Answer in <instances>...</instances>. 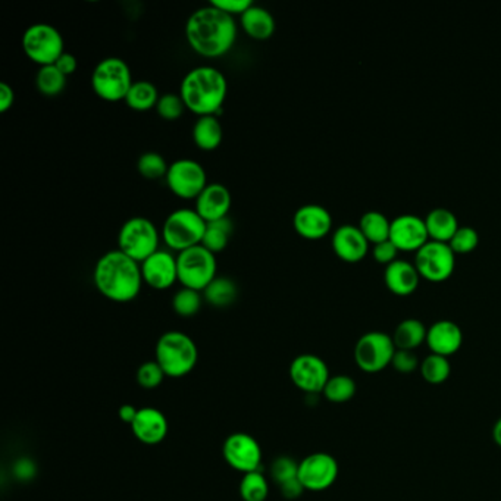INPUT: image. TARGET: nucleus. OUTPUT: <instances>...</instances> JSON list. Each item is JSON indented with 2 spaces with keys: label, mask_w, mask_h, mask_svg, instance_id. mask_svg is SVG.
<instances>
[{
  "label": "nucleus",
  "mask_w": 501,
  "mask_h": 501,
  "mask_svg": "<svg viewBox=\"0 0 501 501\" xmlns=\"http://www.w3.org/2000/svg\"><path fill=\"white\" fill-rule=\"evenodd\" d=\"M158 88L151 81H134L130 92L127 94L126 103L128 108L137 112H147L158 105Z\"/></svg>",
  "instance_id": "cd10ccee"
},
{
  "label": "nucleus",
  "mask_w": 501,
  "mask_h": 501,
  "mask_svg": "<svg viewBox=\"0 0 501 501\" xmlns=\"http://www.w3.org/2000/svg\"><path fill=\"white\" fill-rule=\"evenodd\" d=\"M228 94V83L219 70L208 65L193 68L181 81L180 96L197 117H218Z\"/></svg>",
  "instance_id": "7ed1b4c3"
},
{
  "label": "nucleus",
  "mask_w": 501,
  "mask_h": 501,
  "mask_svg": "<svg viewBox=\"0 0 501 501\" xmlns=\"http://www.w3.org/2000/svg\"><path fill=\"white\" fill-rule=\"evenodd\" d=\"M480 242V234L472 226H459L448 244L455 253H471L475 250Z\"/></svg>",
  "instance_id": "58836bf2"
},
{
  "label": "nucleus",
  "mask_w": 501,
  "mask_h": 501,
  "mask_svg": "<svg viewBox=\"0 0 501 501\" xmlns=\"http://www.w3.org/2000/svg\"><path fill=\"white\" fill-rule=\"evenodd\" d=\"M205 230L206 222L196 210L181 208L168 215L160 235L168 250L181 253L201 244Z\"/></svg>",
  "instance_id": "39448f33"
},
{
  "label": "nucleus",
  "mask_w": 501,
  "mask_h": 501,
  "mask_svg": "<svg viewBox=\"0 0 501 501\" xmlns=\"http://www.w3.org/2000/svg\"><path fill=\"white\" fill-rule=\"evenodd\" d=\"M15 102V92L8 83H0V113L8 112Z\"/></svg>",
  "instance_id": "49530a36"
},
{
  "label": "nucleus",
  "mask_w": 501,
  "mask_h": 501,
  "mask_svg": "<svg viewBox=\"0 0 501 501\" xmlns=\"http://www.w3.org/2000/svg\"><path fill=\"white\" fill-rule=\"evenodd\" d=\"M385 285L396 296H409L419 287L421 274L407 260L396 259L385 267Z\"/></svg>",
  "instance_id": "5701e85b"
},
{
  "label": "nucleus",
  "mask_w": 501,
  "mask_h": 501,
  "mask_svg": "<svg viewBox=\"0 0 501 501\" xmlns=\"http://www.w3.org/2000/svg\"><path fill=\"white\" fill-rule=\"evenodd\" d=\"M237 33L234 17L212 4L196 9L185 22L188 46L203 58H219L228 53L234 46Z\"/></svg>",
  "instance_id": "f257e3e1"
},
{
  "label": "nucleus",
  "mask_w": 501,
  "mask_h": 501,
  "mask_svg": "<svg viewBox=\"0 0 501 501\" xmlns=\"http://www.w3.org/2000/svg\"><path fill=\"white\" fill-rule=\"evenodd\" d=\"M290 378L305 393H322L331 378L330 369L319 356L300 355L290 365Z\"/></svg>",
  "instance_id": "2eb2a0df"
},
{
  "label": "nucleus",
  "mask_w": 501,
  "mask_h": 501,
  "mask_svg": "<svg viewBox=\"0 0 501 501\" xmlns=\"http://www.w3.org/2000/svg\"><path fill=\"white\" fill-rule=\"evenodd\" d=\"M398 251L400 250L397 249L396 244L389 238V240H385V242L374 244L372 255H374V259H375L378 264L390 265L397 259Z\"/></svg>",
  "instance_id": "37998d69"
},
{
  "label": "nucleus",
  "mask_w": 501,
  "mask_h": 501,
  "mask_svg": "<svg viewBox=\"0 0 501 501\" xmlns=\"http://www.w3.org/2000/svg\"><path fill=\"white\" fill-rule=\"evenodd\" d=\"M281 494L284 496L287 500H296V498L300 497L303 491H305V487L301 485L299 478L296 480H289L285 484L280 485Z\"/></svg>",
  "instance_id": "de8ad7c7"
},
{
  "label": "nucleus",
  "mask_w": 501,
  "mask_h": 501,
  "mask_svg": "<svg viewBox=\"0 0 501 501\" xmlns=\"http://www.w3.org/2000/svg\"><path fill=\"white\" fill-rule=\"evenodd\" d=\"M333 250L340 259L349 264H356L368 255L369 242L360 231L359 226L344 224L333 234Z\"/></svg>",
  "instance_id": "6ab92c4d"
},
{
  "label": "nucleus",
  "mask_w": 501,
  "mask_h": 501,
  "mask_svg": "<svg viewBox=\"0 0 501 501\" xmlns=\"http://www.w3.org/2000/svg\"><path fill=\"white\" fill-rule=\"evenodd\" d=\"M426 334H428V328L423 325V322L415 317H409L397 325L394 335L391 337L398 350L415 351L418 347L426 343Z\"/></svg>",
  "instance_id": "bb28decb"
},
{
  "label": "nucleus",
  "mask_w": 501,
  "mask_h": 501,
  "mask_svg": "<svg viewBox=\"0 0 501 501\" xmlns=\"http://www.w3.org/2000/svg\"><path fill=\"white\" fill-rule=\"evenodd\" d=\"M131 430L140 443L156 446L167 439L169 425L167 416L160 410L155 407H142L138 409L137 416L131 423Z\"/></svg>",
  "instance_id": "412c9836"
},
{
  "label": "nucleus",
  "mask_w": 501,
  "mask_h": 501,
  "mask_svg": "<svg viewBox=\"0 0 501 501\" xmlns=\"http://www.w3.org/2000/svg\"><path fill=\"white\" fill-rule=\"evenodd\" d=\"M356 390L357 387L351 376L335 375L328 380L322 394L331 403H346L355 397Z\"/></svg>",
  "instance_id": "72a5a7b5"
},
{
  "label": "nucleus",
  "mask_w": 501,
  "mask_h": 501,
  "mask_svg": "<svg viewBox=\"0 0 501 501\" xmlns=\"http://www.w3.org/2000/svg\"><path fill=\"white\" fill-rule=\"evenodd\" d=\"M194 203H196L194 210L203 218L206 224H209L228 218L233 201H231L230 190L226 185L212 183L206 185Z\"/></svg>",
  "instance_id": "aec40b11"
},
{
  "label": "nucleus",
  "mask_w": 501,
  "mask_h": 501,
  "mask_svg": "<svg viewBox=\"0 0 501 501\" xmlns=\"http://www.w3.org/2000/svg\"><path fill=\"white\" fill-rule=\"evenodd\" d=\"M142 267L143 283L151 289H171L172 285L178 283V271H177V256L171 250H160L149 256Z\"/></svg>",
  "instance_id": "dca6fc26"
},
{
  "label": "nucleus",
  "mask_w": 501,
  "mask_h": 501,
  "mask_svg": "<svg viewBox=\"0 0 501 501\" xmlns=\"http://www.w3.org/2000/svg\"><path fill=\"white\" fill-rule=\"evenodd\" d=\"M415 267L426 280L441 283L455 271L456 253L448 242L430 240L416 251Z\"/></svg>",
  "instance_id": "f8f14e48"
},
{
  "label": "nucleus",
  "mask_w": 501,
  "mask_h": 501,
  "mask_svg": "<svg viewBox=\"0 0 501 501\" xmlns=\"http://www.w3.org/2000/svg\"><path fill=\"white\" fill-rule=\"evenodd\" d=\"M222 455L230 468L238 472L259 471L262 464V448L259 441L246 432H234L224 441Z\"/></svg>",
  "instance_id": "4468645a"
},
{
  "label": "nucleus",
  "mask_w": 501,
  "mask_h": 501,
  "mask_svg": "<svg viewBox=\"0 0 501 501\" xmlns=\"http://www.w3.org/2000/svg\"><path fill=\"white\" fill-rule=\"evenodd\" d=\"M339 476V464L330 453H312L299 464V480L308 491L321 493L330 489Z\"/></svg>",
  "instance_id": "ddd939ff"
},
{
  "label": "nucleus",
  "mask_w": 501,
  "mask_h": 501,
  "mask_svg": "<svg viewBox=\"0 0 501 501\" xmlns=\"http://www.w3.org/2000/svg\"><path fill=\"white\" fill-rule=\"evenodd\" d=\"M185 109L187 108H185V102L181 99L180 94H176V93H167L159 97L158 105H156V112L165 121L180 119Z\"/></svg>",
  "instance_id": "4c0bfd02"
},
{
  "label": "nucleus",
  "mask_w": 501,
  "mask_h": 501,
  "mask_svg": "<svg viewBox=\"0 0 501 501\" xmlns=\"http://www.w3.org/2000/svg\"><path fill=\"white\" fill-rule=\"evenodd\" d=\"M224 138L221 122L218 117L197 118L193 127V142L201 151H217Z\"/></svg>",
  "instance_id": "a878e982"
},
{
  "label": "nucleus",
  "mask_w": 501,
  "mask_h": 501,
  "mask_svg": "<svg viewBox=\"0 0 501 501\" xmlns=\"http://www.w3.org/2000/svg\"><path fill=\"white\" fill-rule=\"evenodd\" d=\"M197 359L196 343L181 331H168L156 343V362L169 378L188 375L196 366Z\"/></svg>",
  "instance_id": "20e7f679"
},
{
  "label": "nucleus",
  "mask_w": 501,
  "mask_h": 501,
  "mask_svg": "<svg viewBox=\"0 0 501 501\" xmlns=\"http://www.w3.org/2000/svg\"><path fill=\"white\" fill-rule=\"evenodd\" d=\"M390 240L396 244L398 250L418 251L426 242H430L425 219L412 213L394 218L391 221Z\"/></svg>",
  "instance_id": "f3484780"
},
{
  "label": "nucleus",
  "mask_w": 501,
  "mask_h": 501,
  "mask_svg": "<svg viewBox=\"0 0 501 501\" xmlns=\"http://www.w3.org/2000/svg\"><path fill=\"white\" fill-rule=\"evenodd\" d=\"M133 83L130 67L124 59L115 56L102 59L93 70V92L102 101L111 103L126 101Z\"/></svg>",
  "instance_id": "423d86ee"
},
{
  "label": "nucleus",
  "mask_w": 501,
  "mask_h": 501,
  "mask_svg": "<svg viewBox=\"0 0 501 501\" xmlns=\"http://www.w3.org/2000/svg\"><path fill=\"white\" fill-rule=\"evenodd\" d=\"M426 344L430 347L431 353L450 357L457 353L464 344V333L456 322L448 319L437 321L428 328Z\"/></svg>",
  "instance_id": "4be33fe9"
},
{
  "label": "nucleus",
  "mask_w": 501,
  "mask_h": 501,
  "mask_svg": "<svg viewBox=\"0 0 501 501\" xmlns=\"http://www.w3.org/2000/svg\"><path fill=\"white\" fill-rule=\"evenodd\" d=\"M292 226L301 238L315 242L330 234L333 217L324 206L310 203L296 210L292 217Z\"/></svg>",
  "instance_id": "a211bd4d"
},
{
  "label": "nucleus",
  "mask_w": 501,
  "mask_h": 501,
  "mask_svg": "<svg viewBox=\"0 0 501 501\" xmlns=\"http://www.w3.org/2000/svg\"><path fill=\"white\" fill-rule=\"evenodd\" d=\"M54 67L58 68L59 71L62 72L63 76L70 77L77 71L78 62H77V58L74 54L65 52V53L54 62Z\"/></svg>",
  "instance_id": "a18cd8bd"
},
{
  "label": "nucleus",
  "mask_w": 501,
  "mask_h": 501,
  "mask_svg": "<svg viewBox=\"0 0 501 501\" xmlns=\"http://www.w3.org/2000/svg\"><path fill=\"white\" fill-rule=\"evenodd\" d=\"M63 49L62 34L51 24H33L22 34V51L31 62L37 63L40 68L54 65L65 53Z\"/></svg>",
  "instance_id": "1a4fd4ad"
},
{
  "label": "nucleus",
  "mask_w": 501,
  "mask_h": 501,
  "mask_svg": "<svg viewBox=\"0 0 501 501\" xmlns=\"http://www.w3.org/2000/svg\"><path fill=\"white\" fill-rule=\"evenodd\" d=\"M93 283L97 292L115 303L133 301L142 292V267L121 250H111L94 265Z\"/></svg>",
  "instance_id": "f03ea898"
},
{
  "label": "nucleus",
  "mask_w": 501,
  "mask_h": 501,
  "mask_svg": "<svg viewBox=\"0 0 501 501\" xmlns=\"http://www.w3.org/2000/svg\"><path fill=\"white\" fill-rule=\"evenodd\" d=\"M210 4L221 9L222 12L228 13L231 17H242L247 9L250 8L253 2L251 0H212Z\"/></svg>",
  "instance_id": "c03bdc74"
},
{
  "label": "nucleus",
  "mask_w": 501,
  "mask_h": 501,
  "mask_svg": "<svg viewBox=\"0 0 501 501\" xmlns=\"http://www.w3.org/2000/svg\"><path fill=\"white\" fill-rule=\"evenodd\" d=\"M177 271L178 283L185 289L203 292L217 278V258L212 251L199 244L177 255Z\"/></svg>",
  "instance_id": "6e6552de"
},
{
  "label": "nucleus",
  "mask_w": 501,
  "mask_h": 501,
  "mask_svg": "<svg viewBox=\"0 0 501 501\" xmlns=\"http://www.w3.org/2000/svg\"><path fill=\"white\" fill-rule=\"evenodd\" d=\"M359 228L369 242L378 244V242L389 240L391 221H389V218L385 217L382 212L368 210L360 218Z\"/></svg>",
  "instance_id": "c85d7f7f"
},
{
  "label": "nucleus",
  "mask_w": 501,
  "mask_h": 501,
  "mask_svg": "<svg viewBox=\"0 0 501 501\" xmlns=\"http://www.w3.org/2000/svg\"><path fill=\"white\" fill-rule=\"evenodd\" d=\"M160 237L155 224L144 217L130 218L118 233V250L142 264L159 250Z\"/></svg>",
  "instance_id": "0eeeda50"
},
{
  "label": "nucleus",
  "mask_w": 501,
  "mask_h": 501,
  "mask_svg": "<svg viewBox=\"0 0 501 501\" xmlns=\"http://www.w3.org/2000/svg\"><path fill=\"white\" fill-rule=\"evenodd\" d=\"M271 475L272 480H275L278 485L296 480L299 475V464L289 456H280L272 464Z\"/></svg>",
  "instance_id": "ea45409f"
},
{
  "label": "nucleus",
  "mask_w": 501,
  "mask_h": 501,
  "mask_svg": "<svg viewBox=\"0 0 501 501\" xmlns=\"http://www.w3.org/2000/svg\"><path fill=\"white\" fill-rule=\"evenodd\" d=\"M240 496L242 501H265L269 496L267 476L260 471L244 473L240 482Z\"/></svg>",
  "instance_id": "f704fd0d"
},
{
  "label": "nucleus",
  "mask_w": 501,
  "mask_h": 501,
  "mask_svg": "<svg viewBox=\"0 0 501 501\" xmlns=\"http://www.w3.org/2000/svg\"><path fill=\"white\" fill-rule=\"evenodd\" d=\"M240 26L249 37L259 42L271 38L276 29L274 15L267 9L255 4L240 17Z\"/></svg>",
  "instance_id": "b1692460"
},
{
  "label": "nucleus",
  "mask_w": 501,
  "mask_h": 501,
  "mask_svg": "<svg viewBox=\"0 0 501 501\" xmlns=\"http://www.w3.org/2000/svg\"><path fill=\"white\" fill-rule=\"evenodd\" d=\"M421 375L431 385H441L450 378L451 365L448 357L431 353L421 362Z\"/></svg>",
  "instance_id": "2f4dec72"
},
{
  "label": "nucleus",
  "mask_w": 501,
  "mask_h": 501,
  "mask_svg": "<svg viewBox=\"0 0 501 501\" xmlns=\"http://www.w3.org/2000/svg\"><path fill=\"white\" fill-rule=\"evenodd\" d=\"M165 372L159 366L158 362H146L137 369V382L140 387L146 390L158 389L165 378Z\"/></svg>",
  "instance_id": "a19ab883"
},
{
  "label": "nucleus",
  "mask_w": 501,
  "mask_h": 501,
  "mask_svg": "<svg viewBox=\"0 0 501 501\" xmlns=\"http://www.w3.org/2000/svg\"><path fill=\"white\" fill-rule=\"evenodd\" d=\"M391 366L398 374L409 375V374H414L421 368V362H419V357L415 351L398 350L397 349L393 360H391Z\"/></svg>",
  "instance_id": "79ce46f5"
},
{
  "label": "nucleus",
  "mask_w": 501,
  "mask_h": 501,
  "mask_svg": "<svg viewBox=\"0 0 501 501\" xmlns=\"http://www.w3.org/2000/svg\"><path fill=\"white\" fill-rule=\"evenodd\" d=\"M165 181L169 192L185 201H196L208 185L205 168L193 159H178L172 162Z\"/></svg>",
  "instance_id": "9b49d317"
},
{
  "label": "nucleus",
  "mask_w": 501,
  "mask_h": 501,
  "mask_svg": "<svg viewBox=\"0 0 501 501\" xmlns=\"http://www.w3.org/2000/svg\"><path fill=\"white\" fill-rule=\"evenodd\" d=\"M167 159L158 152H146L137 160V171L146 180H160L167 177Z\"/></svg>",
  "instance_id": "c9c22d12"
},
{
  "label": "nucleus",
  "mask_w": 501,
  "mask_h": 501,
  "mask_svg": "<svg viewBox=\"0 0 501 501\" xmlns=\"http://www.w3.org/2000/svg\"><path fill=\"white\" fill-rule=\"evenodd\" d=\"M231 234H233V222L230 218H224L219 221L206 224L205 235L201 240V246L212 251L213 255L221 253L228 246Z\"/></svg>",
  "instance_id": "c756f323"
},
{
  "label": "nucleus",
  "mask_w": 501,
  "mask_h": 501,
  "mask_svg": "<svg viewBox=\"0 0 501 501\" xmlns=\"http://www.w3.org/2000/svg\"><path fill=\"white\" fill-rule=\"evenodd\" d=\"M67 86V77L54 65L42 67L36 76V87L43 96L54 97L61 94Z\"/></svg>",
  "instance_id": "473e14b6"
},
{
  "label": "nucleus",
  "mask_w": 501,
  "mask_h": 501,
  "mask_svg": "<svg viewBox=\"0 0 501 501\" xmlns=\"http://www.w3.org/2000/svg\"><path fill=\"white\" fill-rule=\"evenodd\" d=\"M493 439L494 441H496V444H497V446H500L501 448V418L498 419L497 423H496V425H494Z\"/></svg>",
  "instance_id": "8fccbe9b"
},
{
  "label": "nucleus",
  "mask_w": 501,
  "mask_h": 501,
  "mask_svg": "<svg viewBox=\"0 0 501 501\" xmlns=\"http://www.w3.org/2000/svg\"><path fill=\"white\" fill-rule=\"evenodd\" d=\"M426 230L430 240L450 242L456 231L459 230V221L455 213L446 208H435L425 218Z\"/></svg>",
  "instance_id": "393cba45"
},
{
  "label": "nucleus",
  "mask_w": 501,
  "mask_h": 501,
  "mask_svg": "<svg viewBox=\"0 0 501 501\" xmlns=\"http://www.w3.org/2000/svg\"><path fill=\"white\" fill-rule=\"evenodd\" d=\"M138 409H136L133 405H124L118 410V415L121 418L122 423H133L134 419L137 416Z\"/></svg>",
  "instance_id": "09e8293b"
},
{
  "label": "nucleus",
  "mask_w": 501,
  "mask_h": 501,
  "mask_svg": "<svg viewBox=\"0 0 501 501\" xmlns=\"http://www.w3.org/2000/svg\"><path fill=\"white\" fill-rule=\"evenodd\" d=\"M238 290L234 281L226 276H217L205 290L203 299L215 308H226L234 303Z\"/></svg>",
  "instance_id": "7c9ffc66"
},
{
  "label": "nucleus",
  "mask_w": 501,
  "mask_h": 501,
  "mask_svg": "<svg viewBox=\"0 0 501 501\" xmlns=\"http://www.w3.org/2000/svg\"><path fill=\"white\" fill-rule=\"evenodd\" d=\"M396 350L391 335L381 331H371L357 340L355 362L366 374H378L391 366Z\"/></svg>",
  "instance_id": "9d476101"
},
{
  "label": "nucleus",
  "mask_w": 501,
  "mask_h": 501,
  "mask_svg": "<svg viewBox=\"0 0 501 501\" xmlns=\"http://www.w3.org/2000/svg\"><path fill=\"white\" fill-rule=\"evenodd\" d=\"M201 303H203V296L201 292L183 287L172 299V309L180 316L192 317L201 310Z\"/></svg>",
  "instance_id": "e433bc0d"
}]
</instances>
